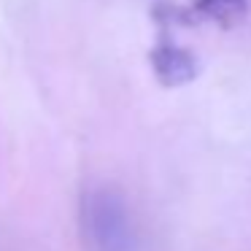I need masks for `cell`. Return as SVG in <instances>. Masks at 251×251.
<instances>
[{
    "instance_id": "1",
    "label": "cell",
    "mask_w": 251,
    "mask_h": 251,
    "mask_svg": "<svg viewBox=\"0 0 251 251\" xmlns=\"http://www.w3.org/2000/svg\"><path fill=\"white\" fill-rule=\"evenodd\" d=\"M151 68L162 87H181V84H189L197 76L195 57L165 38L151 49Z\"/></svg>"
},
{
    "instance_id": "2",
    "label": "cell",
    "mask_w": 251,
    "mask_h": 251,
    "mask_svg": "<svg viewBox=\"0 0 251 251\" xmlns=\"http://www.w3.org/2000/svg\"><path fill=\"white\" fill-rule=\"evenodd\" d=\"M246 11V0H195L192 3V14H200L202 19H211L216 25H229L240 22Z\"/></svg>"
}]
</instances>
